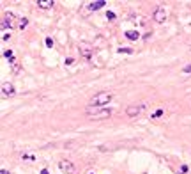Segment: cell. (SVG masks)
<instances>
[{"label":"cell","mask_w":191,"mask_h":174,"mask_svg":"<svg viewBox=\"0 0 191 174\" xmlns=\"http://www.w3.org/2000/svg\"><path fill=\"white\" fill-rule=\"evenodd\" d=\"M14 25V14H7L5 18H4V22L0 23V27L2 28H5V27H13Z\"/></svg>","instance_id":"7"},{"label":"cell","mask_w":191,"mask_h":174,"mask_svg":"<svg viewBox=\"0 0 191 174\" xmlns=\"http://www.w3.org/2000/svg\"><path fill=\"white\" fill-rule=\"evenodd\" d=\"M11 37V34H2V41H7Z\"/></svg>","instance_id":"19"},{"label":"cell","mask_w":191,"mask_h":174,"mask_svg":"<svg viewBox=\"0 0 191 174\" xmlns=\"http://www.w3.org/2000/svg\"><path fill=\"white\" fill-rule=\"evenodd\" d=\"M104 5H106L104 0H95V2H90V4H89V9H90V11H98V9H101V7H104Z\"/></svg>","instance_id":"8"},{"label":"cell","mask_w":191,"mask_h":174,"mask_svg":"<svg viewBox=\"0 0 191 174\" xmlns=\"http://www.w3.org/2000/svg\"><path fill=\"white\" fill-rule=\"evenodd\" d=\"M59 169L64 171L66 174H74V172H76V167H74V163L69 162V160H62V162L59 163Z\"/></svg>","instance_id":"3"},{"label":"cell","mask_w":191,"mask_h":174,"mask_svg":"<svg viewBox=\"0 0 191 174\" xmlns=\"http://www.w3.org/2000/svg\"><path fill=\"white\" fill-rule=\"evenodd\" d=\"M87 116L92 119H104L112 116V110L106 107H89L87 108Z\"/></svg>","instance_id":"1"},{"label":"cell","mask_w":191,"mask_h":174,"mask_svg":"<svg viewBox=\"0 0 191 174\" xmlns=\"http://www.w3.org/2000/svg\"><path fill=\"white\" fill-rule=\"evenodd\" d=\"M113 96H112V93H98L92 100H90V103H89V107H104L108 101L112 100Z\"/></svg>","instance_id":"2"},{"label":"cell","mask_w":191,"mask_h":174,"mask_svg":"<svg viewBox=\"0 0 191 174\" xmlns=\"http://www.w3.org/2000/svg\"><path fill=\"white\" fill-rule=\"evenodd\" d=\"M2 93H4L5 96H13V94H14V87H13V84H7V82H5V84L2 85Z\"/></svg>","instance_id":"9"},{"label":"cell","mask_w":191,"mask_h":174,"mask_svg":"<svg viewBox=\"0 0 191 174\" xmlns=\"http://www.w3.org/2000/svg\"><path fill=\"white\" fill-rule=\"evenodd\" d=\"M182 73H191V64H189V66H184V68H182Z\"/></svg>","instance_id":"18"},{"label":"cell","mask_w":191,"mask_h":174,"mask_svg":"<svg viewBox=\"0 0 191 174\" xmlns=\"http://www.w3.org/2000/svg\"><path fill=\"white\" fill-rule=\"evenodd\" d=\"M143 108H145V105H131V107L126 108V114L129 116V117H135V116H138V114H142Z\"/></svg>","instance_id":"5"},{"label":"cell","mask_w":191,"mask_h":174,"mask_svg":"<svg viewBox=\"0 0 191 174\" xmlns=\"http://www.w3.org/2000/svg\"><path fill=\"white\" fill-rule=\"evenodd\" d=\"M165 20H166V11H165V7H157L156 13H154V22L163 23Z\"/></svg>","instance_id":"6"},{"label":"cell","mask_w":191,"mask_h":174,"mask_svg":"<svg viewBox=\"0 0 191 174\" xmlns=\"http://www.w3.org/2000/svg\"><path fill=\"white\" fill-rule=\"evenodd\" d=\"M78 50H80V53H81L85 59H90V57H92V52H94L92 45H89V43H80V45H78Z\"/></svg>","instance_id":"4"},{"label":"cell","mask_w":191,"mask_h":174,"mask_svg":"<svg viewBox=\"0 0 191 174\" xmlns=\"http://www.w3.org/2000/svg\"><path fill=\"white\" fill-rule=\"evenodd\" d=\"M89 174H92V172H89Z\"/></svg>","instance_id":"21"},{"label":"cell","mask_w":191,"mask_h":174,"mask_svg":"<svg viewBox=\"0 0 191 174\" xmlns=\"http://www.w3.org/2000/svg\"><path fill=\"white\" fill-rule=\"evenodd\" d=\"M44 43H46V46H48V48H53V39H51V37H46Z\"/></svg>","instance_id":"14"},{"label":"cell","mask_w":191,"mask_h":174,"mask_svg":"<svg viewBox=\"0 0 191 174\" xmlns=\"http://www.w3.org/2000/svg\"><path fill=\"white\" fill-rule=\"evenodd\" d=\"M106 18H108V20H115L117 16H115V13H112V11H108V13H106Z\"/></svg>","instance_id":"16"},{"label":"cell","mask_w":191,"mask_h":174,"mask_svg":"<svg viewBox=\"0 0 191 174\" xmlns=\"http://www.w3.org/2000/svg\"><path fill=\"white\" fill-rule=\"evenodd\" d=\"M120 53H133V48H119Z\"/></svg>","instance_id":"13"},{"label":"cell","mask_w":191,"mask_h":174,"mask_svg":"<svg viewBox=\"0 0 191 174\" xmlns=\"http://www.w3.org/2000/svg\"><path fill=\"white\" fill-rule=\"evenodd\" d=\"M163 116V108H159V110H156L154 114H152V117H161Z\"/></svg>","instance_id":"15"},{"label":"cell","mask_w":191,"mask_h":174,"mask_svg":"<svg viewBox=\"0 0 191 174\" xmlns=\"http://www.w3.org/2000/svg\"><path fill=\"white\" fill-rule=\"evenodd\" d=\"M27 23H28V20H27V18H21V20H20V23H18V27H20V28H25Z\"/></svg>","instance_id":"12"},{"label":"cell","mask_w":191,"mask_h":174,"mask_svg":"<svg viewBox=\"0 0 191 174\" xmlns=\"http://www.w3.org/2000/svg\"><path fill=\"white\" fill-rule=\"evenodd\" d=\"M41 174H48V171H46V169H42V171H41Z\"/></svg>","instance_id":"20"},{"label":"cell","mask_w":191,"mask_h":174,"mask_svg":"<svg viewBox=\"0 0 191 174\" xmlns=\"http://www.w3.org/2000/svg\"><path fill=\"white\" fill-rule=\"evenodd\" d=\"M126 37L131 39V41H136L138 37H140V34H138V30H127V32H126Z\"/></svg>","instance_id":"11"},{"label":"cell","mask_w":191,"mask_h":174,"mask_svg":"<svg viewBox=\"0 0 191 174\" xmlns=\"http://www.w3.org/2000/svg\"><path fill=\"white\" fill-rule=\"evenodd\" d=\"M4 55H5L7 59H13V52H11V50H5V52H4Z\"/></svg>","instance_id":"17"},{"label":"cell","mask_w":191,"mask_h":174,"mask_svg":"<svg viewBox=\"0 0 191 174\" xmlns=\"http://www.w3.org/2000/svg\"><path fill=\"white\" fill-rule=\"evenodd\" d=\"M53 0H39L37 2V7H41V9H50V7H53Z\"/></svg>","instance_id":"10"}]
</instances>
